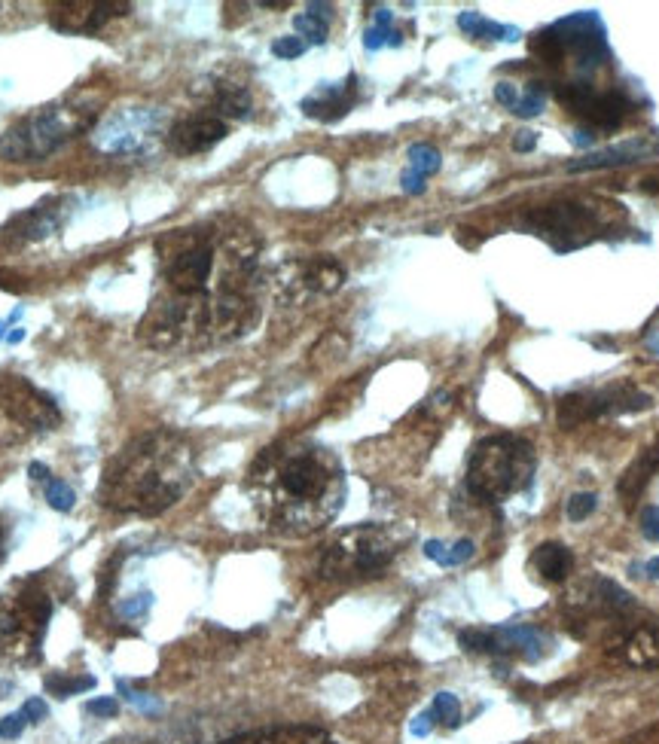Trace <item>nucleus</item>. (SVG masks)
Segmentation results:
<instances>
[{
  "mask_svg": "<svg viewBox=\"0 0 659 744\" xmlns=\"http://www.w3.org/2000/svg\"><path fill=\"white\" fill-rule=\"evenodd\" d=\"M22 714L28 717V723H43V720H46V714H49V708H46V702H43V699H28V702H25V708H22Z\"/></svg>",
  "mask_w": 659,
  "mask_h": 744,
  "instance_id": "e433bc0d",
  "label": "nucleus"
},
{
  "mask_svg": "<svg viewBox=\"0 0 659 744\" xmlns=\"http://www.w3.org/2000/svg\"><path fill=\"white\" fill-rule=\"evenodd\" d=\"M641 534L647 540H656L659 543V507H647L641 513Z\"/></svg>",
  "mask_w": 659,
  "mask_h": 744,
  "instance_id": "c9c22d12",
  "label": "nucleus"
},
{
  "mask_svg": "<svg viewBox=\"0 0 659 744\" xmlns=\"http://www.w3.org/2000/svg\"><path fill=\"white\" fill-rule=\"evenodd\" d=\"M46 501H49L52 510L68 513V510H74L77 494H74V488H71L65 479H49V482H46Z\"/></svg>",
  "mask_w": 659,
  "mask_h": 744,
  "instance_id": "cd10ccee",
  "label": "nucleus"
},
{
  "mask_svg": "<svg viewBox=\"0 0 659 744\" xmlns=\"http://www.w3.org/2000/svg\"><path fill=\"white\" fill-rule=\"evenodd\" d=\"M409 171L422 174V177L428 180L431 174L440 171V153H437L434 147H428V144H415V147L409 150Z\"/></svg>",
  "mask_w": 659,
  "mask_h": 744,
  "instance_id": "bb28decb",
  "label": "nucleus"
},
{
  "mask_svg": "<svg viewBox=\"0 0 659 744\" xmlns=\"http://www.w3.org/2000/svg\"><path fill=\"white\" fill-rule=\"evenodd\" d=\"M653 580H659V555L656 558H650V562H647V568H644Z\"/></svg>",
  "mask_w": 659,
  "mask_h": 744,
  "instance_id": "a18cd8bd",
  "label": "nucleus"
},
{
  "mask_svg": "<svg viewBox=\"0 0 659 744\" xmlns=\"http://www.w3.org/2000/svg\"><path fill=\"white\" fill-rule=\"evenodd\" d=\"M245 491L266 528L306 537L339 516L348 482L342 461L327 446L312 440H284L254 458Z\"/></svg>",
  "mask_w": 659,
  "mask_h": 744,
  "instance_id": "f03ea898",
  "label": "nucleus"
},
{
  "mask_svg": "<svg viewBox=\"0 0 659 744\" xmlns=\"http://www.w3.org/2000/svg\"><path fill=\"white\" fill-rule=\"evenodd\" d=\"M531 565L547 583H565L574 571V552L562 543H544L534 549Z\"/></svg>",
  "mask_w": 659,
  "mask_h": 744,
  "instance_id": "5701e85b",
  "label": "nucleus"
},
{
  "mask_svg": "<svg viewBox=\"0 0 659 744\" xmlns=\"http://www.w3.org/2000/svg\"><path fill=\"white\" fill-rule=\"evenodd\" d=\"M132 13L126 0H68V4H49V25L62 34L92 37L107 28L113 19Z\"/></svg>",
  "mask_w": 659,
  "mask_h": 744,
  "instance_id": "f8f14e48",
  "label": "nucleus"
},
{
  "mask_svg": "<svg viewBox=\"0 0 659 744\" xmlns=\"http://www.w3.org/2000/svg\"><path fill=\"white\" fill-rule=\"evenodd\" d=\"M55 598L40 574L16 577L0 589V659L34 665L43 656Z\"/></svg>",
  "mask_w": 659,
  "mask_h": 744,
  "instance_id": "423d86ee",
  "label": "nucleus"
},
{
  "mask_svg": "<svg viewBox=\"0 0 659 744\" xmlns=\"http://www.w3.org/2000/svg\"><path fill=\"white\" fill-rule=\"evenodd\" d=\"M595 507H598V494L595 491H580L565 504V516L571 522H583V519H589L595 513Z\"/></svg>",
  "mask_w": 659,
  "mask_h": 744,
  "instance_id": "c756f323",
  "label": "nucleus"
},
{
  "mask_svg": "<svg viewBox=\"0 0 659 744\" xmlns=\"http://www.w3.org/2000/svg\"><path fill=\"white\" fill-rule=\"evenodd\" d=\"M541 110H544V92L537 89V83H531V89H528L525 95H519V101H516L513 113H516V116H522V119H531V116H537Z\"/></svg>",
  "mask_w": 659,
  "mask_h": 744,
  "instance_id": "7c9ffc66",
  "label": "nucleus"
},
{
  "mask_svg": "<svg viewBox=\"0 0 659 744\" xmlns=\"http://www.w3.org/2000/svg\"><path fill=\"white\" fill-rule=\"evenodd\" d=\"M534 470L537 455L528 440L516 437V433H495L473 446L464 488L470 498L483 504H504L531 485Z\"/></svg>",
  "mask_w": 659,
  "mask_h": 744,
  "instance_id": "0eeeda50",
  "label": "nucleus"
},
{
  "mask_svg": "<svg viewBox=\"0 0 659 744\" xmlns=\"http://www.w3.org/2000/svg\"><path fill=\"white\" fill-rule=\"evenodd\" d=\"M556 98L577 113L589 129H617L620 122L629 116L632 101L623 92H598L592 83H562L556 89Z\"/></svg>",
  "mask_w": 659,
  "mask_h": 744,
  "instance_id": "9b49d317",
  "label": "nucleus"
},
{
  "mask_svg": "<svg viewBox=\"0 0 659 744\" xmlns=\"http://www.w3.org/2000/svg\"><path fill=\"white\" fill-rule=\"evenodd\" d=\"M330 4H309L306 13H299L293 19V28L299 37H306L309 43H324L330 34Z\"/></svg>",
  "mask_w": 659,
  "mask_h": 744,
  "instance_id": "b1692460",
  "label": "nucleus"
},
{
  "mask_svg": "<svg viewBox=\"0 0 659 744\" xmlns=\"http://www.w3.org/2000/svg\"><path fill=\"white\" fill-rule=\"evenodd\" d=\"M650 183H659V180H650Z\"/></svg>",
  "mask_w": 659,
  "mask_h": 744,
  "instance_id": "3c124183",
  "label": "nucleus"
},
{
  "mask_svg": "<svg viewBox=\"0 0 659 744\" xmlns=\"http://www.w3.org/2000/svg\"><path fill=\"white\" fill-rule=\"evenodd\" d=\"M272 52L278 58H299V55L306 52V40H299V37H278L272 43Z\"/></svg>",
  "mask_w": 659,
  "mask_h": 744,
  "instance_id": "2f4dec72",
  "label": "nucleus"
},
{
  "mask_svg": "<svg viewBox=\"0 0 659 744\" xmlns=\"http://www.w3.org/2000/svg\"><path fill=\"white\" fill-rule=\"evenodd\" d=\"M522 744H537V741H522Z\"/></svg>",
  "mask_w": 659,
  "mask_h": 744,
  "instance_id": "8fccbe9b",
  "label": "nucleus"
},
{
  "mask_svg": "<svg viewBox=\"0 0 659 744\" xmlns=\"http://www.w3.org/2000/svg\"><path fill=\"white\" fill-rule=\"evenodd\" d=\"M89 714H95V717H116L119 714V702L116 699H95V702H89Z\"/></svg>",
  "mask_w": 659,
  "mask_h": 744,
  "instance_id": "4c0bfd02",
  "label": "nucleus"
},
{
  "mask_svg": "<svg viewBox=\"0 0 659 744\" xmlns=\"http://www.w3.org/2000/svg\"><path fill=\"white\" fill-rule=\"evenodd\" d=\"M226 135H229L226 119L214 116L211 110H202L171 122V129L165 132V147L174 156H199L214 150Z\"/></svg>",
  "mask_w": 659,
  "mask_h": 744,
  "instance_id": "4468645a",
  "label": "nucleus"
},
{
  "mask_svg": "<svg viewBox=\"0 0 659 744\" xmlns=\"http://www.w3.org/2000/svg\"><path fill=\"white\" fill-rule=\"evenodd\" d=\"M617 656L632 668H659V623L632 629L617 644Z\"/></svg>",
  "mask_w": 659,
  "mask_h": 744,
  "instance_id": "aec40b11",
  "label": "nucleus"
},
{
  "mask_svg": "<svg viewBox=\"0 0 659 744\" xmlns=\"http://www.w3.org/2000/svg\"><path fill=\"white\" fill-rule=\"evenodd\" d=\"M357 101H361V80L357 74H348L342 83H324L309 98H303V113L321 122H336L348 116Z\"/></svg>",
  "mask_w": 659,
  "mask_h": 744,
  "instance_id": "dca6fc26",
  "label": "nucleus"
},
{
  "mask_svg": "<svg viewBox=\"0 0 659 744\" xmlns=\"http://www.w3.org/2000/svg\"><path fill=\"white\" fill-rule=\"evenodd\" d=\"M534 144H537V135H534V132H519V135L513 138L516 153H531V150H534Z\"/></svg>",
  "mask_w": 659,
  "mask_h": 744,
  "instance_id": "a19ab883",
  "label": "nucleus"
},
{
  "mask_svg": "<svg viewBox=\"0 0 659 744\" xmlns=\"http://www.w3.org/2000/svg\"><path fill=\"white\" fill-rule=\"evenodd\" d=\"M25 726H28V717H25L22 711H16V714H7L4 720H0V738L13 741V738H19V735L25 732Z\"/></svg>",
  "mask_w": 659,
  "mask_h": 744,
  "instance_id": "473e14b6",
  "label": "nucleus"
},
{
  "mask_svg": "<svg viewBox=\"0 0 659 744\" xmlns=\"http://www.w3.org/2000/svg\"><path fill=\"white\" fill-rule=\"evenodd\" d=\"M156 129V116H150V110H135V122H129L126 116L113 119L107 129H101V147L110 153H129V150H141L150 135Z\"/></svg>",
  "mask_w": 659,
  "mask_h": 744,
  "instance_id": "f3484780",
  "label": "nucleus"
},
{
  "mask_svg": "<svg viewBox=\"0 0 659 744\" xmlns=\"http://www.w3.org/2000/svg\"><path fill=\"white\" fill-rule=\"evenodd\" d=\"M431 714H434L437 723H443L449 729H455L461 723V705H458V699L452 693H437L434 705H431Z\"/></svg>",
  "mask_w": 659,
  "mask_h": 744,
  "instance_id": "c85d7f7f",
  "label": "nucleus"
},
{
  "mask_svg": "<svg viewBox=\"0 0 659 744\" xmlns=\"http://www.w3.org/2000/svg\"><path fill=\"white\" fill-rule=\"evenodd\" d=\"M28 473H31V479H34V482H43V485L52 479V476H49V467H46V464H40V461H34V464L28 467Z\"/></svg>",
  "mask_w": 659,
  "mask_h": 744,
  "instance_id": "37998d69",
  "label": "nucleus"
},
{
  "mask_svg": "<svg viewBox=\"0 0 659 744\" xmlns=\"http://www.w3.org/2000/svg\"><path fill=\"white\" fill-rule=\"evenodd\" d=\"M656 473H659V443L650 446V449H644V452L626 467V473L620 476L617 491H620V498H623L626 507H632V504L641 498L644 488L650 485V479H653Z\"/></svg>",
  "mask_w": 659,
  "mask_h": 744,
  "instance_id": "412c9836",
  "label": "nucleus"
},
{
  "mask_svg": "<svg viewBox=\"0 0 659 744\" xmlns=\"http://www.w3.org/2000/svg\"><path fill=\"white\" fill-rule=\"evenodd\" d=\"M10 690H13L10 684H0V699H4V693H10Z\"/></svg>",
  "mask_w": 659,
  "mask_h": 744,
  "instance_id": "de8ad7c7",
  "label": "nucleus"
},
{
  "mask_svg": "<svg viewBox=\"0 0 659 744\" xmlns=\"http://www.w3.org/2000/svg\"><path fill=\"white\" fill-rule=\"evenodd\" d=\"M68 199L62 196H49V199H40L37 205H31L28 211L10 217V223L0 229L4 232L7 241L13 244H31V241H43L49 235H55L58 229H62L65 223V208Z\"/></svg>",
  "mask_w": 659,
  "mask_h": 744,
  "instance_id": "2eb2a0df",
  "label": "nucleus"
},
{
  "mask_svg": "<svg viewBox=\"0 0 659 744\" xmlns=\"http://www.w3.org/2000/svg\"><path fill=\"white\" fill-rule=\"evenodd\" d=\"M403 190L406 193H425V177L415 174V171H406L403 174Z\"/></svg>",
  "mask_w": 659,
  "mask_h": 744,
  "instance_id": "ea45409f",
  "label": "nucleus"
},
{
  "mask_svg": "<svg viewBox=\"0 0 659 744\" xmlns=\"http://www.w3.org/2000/svg\"><path fill=\"white\" fill-rule=\"evenodd\" d=\"M650 406V394L638 391L635 385H611L598 391H580V394H565L556 409V421L562 430L580 427L586 421L605 418V415H623V412H638Z\"/></svg>",
  "mask_w": 659,
  "mask_h": 744,
  "instance_id": "9d476101",
  "label": "nucleus"
},
{
  "mask_svg": "<svg viewBox=\"0 0 659 744\" xmlns=\"http://www.w3.org/2000/svg\"><path fill=\"white\" fill-rule=\"evenodd\" d=\"M62 424L58 403L22 376H0V449L28 443Z\"/></svg>",
  "mask_w": 659,
  "mask_h": 744,
  "instance_id": "6e6552de",
  "label": "nucleus"
},
{
  "mask_svg": "<svg viewBox=\"0 0 659 744\" xmlns=\"http://www.w3.org/2000/svg\"><path fill=\"white\" fill-rule=\"evenodd\" d=\"M434 723H437V720H434V714L428 711V714H422V717H418V720L412 723V732H415V735H428Z\"/></svg>",
  "mask_w": 659,
  "mask_h": 744,
  "instance_id": "79ce46f5",
  "label": "nucleus"
},
{
  "mask_svg": "<svg viewBox=\"0 0 659 744\" xmlns=\"http://www.w3.org/2000/svg\"><path fill=\"white\" fill-rule=\"evenodd\" d=\"M199 452L171 427L138 433L119 449L101 476V507L123 516H159L171 510L196 485Z\"/></svg>",
  "mask_w": 659,
  "mask_h": 744,
  "instance_id": "7ed1b4c3",
  "label": "nucleus"
},
{
  "mask_svg": "<svg viewBox=\"0 0 659 744\" xmlns=\"http://www.w3.org/2000/svg\"><path fill=\"white\" fill-rule=\"evenodd\" d=\"M412 540V528L388 522H364L339 531L321 552L318 574L330 583H357L388 571V565Z\"/></svg>",
  "mask_w": 659,
  "mask_h": 744,
  "instance_id": "39448f33",
  "label": "nucleus"
},
{
  "mask_svg": "<svg viewBox=\"0 0 659 744\" xmlns=\"http://www.w3.org/2000/svg\"><path fill=\"white\" fill-rule=\"evenodd\" d=\"M458 28H461L467 37H479V40H516V37H519L516 28L489 22V19H483V16L473 13V10H467V13L458 16Z\"/></svg>",
  "mask_w": 659,
  "mask_h": 744,
  "instance_id": "393cba45",
  "label": "nucleus"
},
{
  "mask_svg": "<svg viewBox=\"0 0 659 744\" xmlns=\"http://www.w3.org/2000/svg\"><path fill=\"white\" fill-rule=\"evenodd\" d=\"M614 217H623V208L617 202H608L602 208L589 202H553L531 211L525 217V226L534 235H544L556 251H577V247L611 229Z\"/></svg>",
  "mask_w": 659,
  "mask_h": 744,
  "instance_id": "1a4fd4ad",
  "label": "nucleus"
},
{
  "mask_svg": "<svg viewBox=\"0 0 659 744\" xmlns=\"http://www.w3.org/2000/svg\"><path fill=\"white\" fill-rule=\"evenodd\" d=\"M495 98H498L504 107H510V110H513V107H516V101H519V89H516L513 83H498V86H495Z\"/></svg>",
  "mask_w": 659,
  "mask_h": 744,
  "instance_id": "58836bf2",
  "label": "nucleus"
},
{
  "mask_svg": "<svg viewBox=\"0 0 659 744\" xmlns=\"http://www.w3.org/2000/svg\"><path fill=\"white\" fill-rule=\"evenodd\" d=\"M260 235L238 220L171 229L156 241L159 293L138 324L156 351H202L242 339L260 321Z\"/></svg>",
  "mask_w": 659,
  "mask_h": 744,
  "instance_id": "f257e3e1",
  "label": "nucleus"
},
{
  "mask_svg": "<svg viewBox=\"0 0 659 744\" xmlns=\"http://www.w3.org/2000/svg\"><path fill=\"white\" fill-rule=\"evenodd\" d=\"M43 687L58 696V699H68V696H77V693H86L95 687V677H65V674H49L43 680Z\"/></svg>",
  "mask_w": 659,
  "mask_h": 744,
  "instance_id": "a878e982",
  "label": "nucleus"
},
{
  "mask_svg": "<svg viewBox=\"0 0 659 744\" xmlns=\"http://www.w3.org/2000/svg\"><path fill=\"white\" fill-rule=\"evenodd\" d=\"M220 744H336V741L318 726H269V729L232 735Z\"/></svg>",
  "mask_w": 659,
  "mask_h": 744,
  "instance_id": "a211bd4d",
  "label": "nucleus"
},
{
  "mask_svg": "<svg viewBox=\"0 0 659 744\" xmlns=\"http://www.w3.org/2000/svg\"><path fill=\"white\" fill-rule=\"evenodd\" d=\"M473 543L470 540H458V543H452L449 546V552H446V568H455V565H464V562H470L473 558Z\"/></svg>",
  "mask_w": 659,
  "mask_h": 744,
  "instance_id": "f704fd0d",
  "label": "nucleus"
},
{
  "mask_svg": "<svg viewBox=\"0 0 659 744\" xmlns=\"http://www.w3.org/2000/svg\"><path fill=\"white\" fill-rule=\"evenodd\" d=\"M150 604H153V598H150V592H144V595H135L132 601L119 604V613H123L126 619H141L150 610Z\"/></svg>",
  "mask_w": 659,
  "mask_h": 744,
  "instance_id": "72a5a7b5",
  "label": "nucleus"
},
{
  "mask_svg": "<svg viewBox=\"0 0 659 744\" xmlns=\"http://www.w3.org/2000/svg\"><path fill=\"white\" fill-rule=\"evenodd\" d=\"M650 153V144L644 141H629V144H617L608 150H595L586 153L583 159L568 162V171H595V168H620V165H632L638 159H644Z\"/></svg>",
  "mask_w": 659,
  "mask_h": 744,
  "instance_id": "4be33fe9",
  "label": "nucleus"
},
{
  "mask_svg": "<svg viewBox=\"0 0 659 744\" xmlns=\"http://www.w3.org/2000/svg\"><path fill=\"white\" fill-rule=\"evenodd\" d=\"M254 98L251 89L238 80H226V77H214L211 89H208V110L220 119H245L251 116Z\"/></svg>",
  "mask_w": 659,
  "mask_h": 744,
  "instance_id": "6ab92c4d",
  "label": "nucleus"
},
{
  "mask_svg": "<svg viewBox=\"0 0 659 744\" xmlns=\"http://www.w3.org/2000/svg\"><path fill=\"white\" fill-rule=\"evenodd\" d=\"M4 537H7V534H4V528H0V555H4Z\"/></svg>",
  "mask_w": 659,
  "mask_h": 744,
  "instance_id": "09e8293b",
  "label": "nucleus"
},
{
  "mask_svg": "<svg viewBox=\"0 0 659 744\" xmlns=\"http://www.w3.org/2000/svg\"><path fill=\"white\" fill-rule=\"evenodd\" d=\"M107 744H159V741H141V738H119V741H107Z\"/></svg>",
  "mask_w": 659,
  "mask_h": 744,
  "instance_id": "49530a36",
  "label": "nucleus"
},
{
  "mask_svg": "<svg viewBox=\"0 0 659 744\" xmlns=\"http://www.w3.org/2000/svg\"><path fill=\"white\" fill-rule=\"evenodd\" d=\"M98 110L95 101L77 92L74 98L55 101L46 107H37L16 119L13 126L0 135V159L16 165H34L58 153L65 144H71L77 135H86L92 129Z\"/></svg>",
  "mask_w": 659,
  "mask_h": 744,
  "instance_id": "20e7f679",
  "label": "nucleus"
},
{
  "mask_svg": "<svg viewBox=\"0 0 659 744\" xmlns=\"http://www.w3.org/2000/svg\"><path fill=\"white\" fill-rule=\"evenodd\" d=\"M592 141H595V135L586 132V129H580V132L574 135V144H577V147H592Z\"/></svg>",
  "mask_w": 659,
  "mask_h": 744,
  "instance_id": "c03bdc74",
  "label": "nucleus"
},
{
  "mask_svg": "<svg viewBox=\"0 0 659 744\" xmlns=\"http://www.w3.org/2000/svg\"><path fill=\"white\" fill-rule=\"evenodd\" d=\"M287 299H303V296H327L336 293L345 284V269L333 257H315L303 263L284 266V275L275 281Z\"/></svg>",
  "mask_w": 659,
  "mask_h": 744,
  "instance_id": "ddd939ff",
  "label": "nucleus"
}]
</instances>
